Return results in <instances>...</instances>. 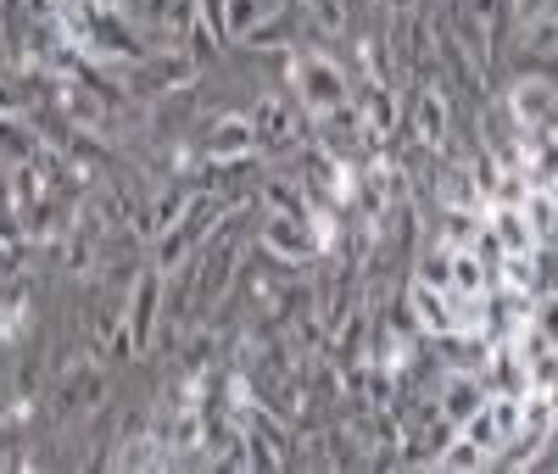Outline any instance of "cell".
<instances>
[{
	"label": "cell",
	"mask_w": 558,
	"mask_h": 474,
	"mask_svg": "<svg viewBox=\"0 0 558 474\" xmlns=\"http://www.w3.org/2000/svg\"><path fill=\"white\" fill-rule=\"evenodd\" d=\"M263 252L268 257H279V263H318L324 252H330V241L318 234V223H313V212L307 218H263Z\"/></svg>",
	"instance_id": "obj_6"
},
{
	"label": "cell",
	"mask_w": 558,
	"mask_h": 474,
	"mask_svg": "<svg viewBox=\"0 0 558 474\" xmlns=\"http://www.w3.org/2000/svg\"><path fill=\"white\" fill-rule=\"evenodd\" d=\"M45 157V134H34L28 118H0V162L17 168V162H34Z\"/></svg>",
	"instance_id": "obj_15"
},
{
	"label": "cell",
	"mask_w": 558,
	"mask_h": 474,
	"mask_svg": "<svg viewBox=\"0 0 558 474\" xmlns=\"http://www.w3.org/2000/svg\"><path fill=\"white\" fill-rule=\"evenodd\" d=\"M452 291L458 296H492V263H481L475 246L452 252Z\"/></svg>",
	"instance_id": "obj_19"
},
{
	"label": "cell",
	"mask_w": 558,
	"mask_h": 474,
	"mask_svg": "<svg viewBox=\"0 0 558 474\" xmlns=\"http://www.w3.org/2000/svg\"><path fill=\"white\" fill-rule=\"evenodd\" d=\"M223 218H229V196H218V190H196L191 207L179 212V223L162 234V241H151V268L184 274V268H191V257L223 229Z\"/></svg>",
	"instance_id": "obj_1"
},
{
	"label": "cell",
	"mask_w": 558,
	"mask_h": 474,
	"mask_svg": "<svg viewBox=\"0 0 558 474\" xmlns=\"http://www.w3.org/2000/svg\"><path fill=\"white\" fill-rule=\"evenodd\" d=\"M263 17H268V0H229V39L241 45Z\"/></svg>",
	"instance_id": "obj_26"
},
{
	"label": "cell",
	"mask_w": 558,
	"mask_h": 474,
	"mask_svg": "<svg viewBox=\"0 0 558 474\" xmlns=\"http://www.w3.org/2000/svg\"><path fill=\"white\" fill-rule=\"evenodd\" d=\"M413 279H425V284H436V291H452V252L436 241L425 257H418V274Z\"/></svg>",
	"instance_id": "obj_25"
},
{
	"label": "cell",
	"mask_w": 558,
	"mask_h": 474,
	"mask_svg": "<svg viewBox=\"0 0 558 474\" xmlns=\"http://www.w3.org/2000/svg\"><path fill=\"white\" fill-rule=\"evenodd\" d=\"M352 112H357V123H363V134H368V146H375V151L402 129V101L391 95V84H363V89H352Z\"/></svg>",
	"instance_id": "obj_10"
},
{
	"label": "cell",
	"mask_w": 558,
	"mask_h": 474,
	"mask_svg": "<svg viewBox=\"0 0 558 474\" xmlns=\"http://www.w3.org/2000/svg\"><path fill=\"white\" fill-rule=\"evenodd\" d=\"M162 302H168V274L146 263V274H134L129 302H123V336H129V352H134V357H146V352L157 347Z\"/></svg>",
	"instance_id": "obj_4"
},
{
	"label": "cell",
	"mask_w": 558,
	"mask_h": 474,
	"mask_svg": "<svg viewBox=\"0 0 558 474\" xmlns=\"http://www.w3.org/2000/svg\"><path fill=\"white\" fill-rule=\"evenodd\" d=\"M302 12H307V23H313L318 34H341V28L352 23L341 0H302Z\"/></svg>",
	"instance_id": "obj_27"
},
{
	"label": "cell",
	"mask_w": 558,
	"mask_h": 474,
	"mask_svg": "<svg viewBox=\"0 0 558 474\" xmlns=\"http://www.w3.org/2000/svg\"><path fill=\"white\" fill-rule=\"evenodd\" d=\"M101 397H107V374H101L96 363H78V368L62 374V386H57V402H51V408H57V418L68 424V418H78L84 408H96Z\"/></svg>",
	"instance_id": "obj_12"
},
{
	"label": "cell",
	"mask_w": 558,
	"mask_h": 474,
	"mask_svg": "<svg viewBox=\"0 0 558 474\" xmlns=\"http://www.w3.org/2000/svg\"><path fill=\"white\" fill-rule=\"evenodd\" d=\"M252 129H257V151H296L313 134L307 107L296 101V95H263V101L252 107Z\"/></svg>",
	"instance_id": "obj_5"
},
{
	"label": "cell",
	"mask_w": 558,
	"mask_h": 474,
	"mask_svg": "<svg viewBox=\"0 0 558 474\" xmlns=\"http://www.w3.org/2000/svg\"><path fill=\"white\" fill-rule=\"evenodd\" d=\"M525 51H531V57H542V62H553V57H558V12H547V17L525 23Z\"/></svg>",
	"instance_id": "obj_24"
},
{
	"label": "cell",
	"mask_w": 558,
	"mask_h": 474,
	"mask_svg": "<svg viewBox=\"0 0 558 474\" xmlns=\"http://www.w3.org/2000/svg\"><path fill=\"white\" fill-rule=\"evenodd\" d=\"M184 207H191V190L173 184V190H162L157 202H146L140 212H129V229L140 234V241H162V234L179 223V212H184Z\"/></svg>",
	"instance_id": "obj_13"
},
{
	"label": "cell",
	"mask_w": 558,
	"mask_h": 474,
	"mask_svg": "<svg viewBox=\"0 0 558 474\" xmlns=\"http://www.w3.org/2000/svg\"><path fill=\"white\" fill-rule=\"evenodd\" d=\"M430 469H447V474H470V469H492V452H486V447H475L470 436L458 430V436H452V441H447V447H441V452L430 458Z\"/></svg>",
	"instance_id": "obj_20"
},
{
	"label": "cell",
	"mask_w": 558,
	"mask_h": 474,
	"mask_svg": "<svg viewBox=\"0 0 558 474\" xmlns=\"http://www.w3.org/2000/svg\"><path fill=\"white\" fill-rule=\"evenodd\" d=\"M402 123L413 129V146L425 151H447V134H452V101L441 95V84H425L413 95V101L402 107Z\"/></svg>",
	"instance_id": "obj_7"
},
{
	"label": "cell",
	"mask_w": 558,
	"mask_h": 474,
	"mask_svg": "<svg viewBox=\"0 0 558 474\" xmlns=\"http://www.w3.org/2000/svg\"><path fill=\"white\" fill-rule=\"evenodd\" d=\"M263 207H268L274 218H307V212H313L302 179H279V173L263 179Z\"/></svg>",
	"instance_id": "obj_17"
},
{
	"label": "cell",
	"mask_w": 558,
	"mask_h": 474,
	"mask_svg": "<svg viewBox=\"0 0 558 474\" xmlns=\"http://www.w3.org/2000/svg\"><path fill=\"white\" fill-rule=\"evenodd\" d=\"M202 157H207V162L257 157V129H252V112H223V118H213V129H207V139H202Z\"/></svg>",
	"instance_id": "obj_11"
},
{
	"label": "cell",
	"mask_w": 558,
	"mask_h": 474,
	"mask_svg": "<svg viewBox=\"0 0 558 474\" xmlns=\"http://www.w3.org/2000/svg\"><path fill=\"white\" fill-rule=\"evenodd\" d=\"M241 257H246V246H241V234L229 229V218H223V229L191 257V302H196L202 313L218 307V302H229V291H235V274H241Z\"/></svg>",
	"instance_id": "obj_2"
},
{
	"label": "cell",
	"mask_w": 558,
	"mask_h": 474,
	"mask_svg": "<svg viewBox=\"0 0 558 474\" xmlns=\"http://www.w3.org/2000/svg\"><path fill=\"white\" fill-rule=\"evenodd\" d=\"M531 234H536V246L542 252H558V190H531V196L520 202Z\"/></svg>",
	"instance_id": "obj_16"
},
{
	"label": "cell",
	"mask_w": 558,
	"mask_h": 474,
	"mask_svg": "<svg viewBox=\"0 0 558 474\" xmlns=\"http://www.w3.org/2000/svg\"><path fill=\"white\" fill-rule=\"evenodd\" d=\"M463 17H470L492 45H497V28H502V17H508V0H463V7H458Z\"/></svg>",
	"instance_id": "obj_23"
},
{
	"label": "cell",
	"mask_w": 558,
	"mask_h": 474,
	"mask_svg": "<svg viewBox=\"0 0 558 474\" xmlns=\"http://www.w3.org/2000/svg\"><path fill=\"white\" fill-rule=\"evenodd\" d=\"M286 89L307 107V118H330V112L352 107V84H347L341 62H330L324 51H302L286 73Z\"/></svg>",
	"instance_id": "obj_3"
},
{
	"label": "cell",
	"mask_w": 558,
	"mask_h": 474,
	"mask_svg": "<svg viewBox=\"0 0 558 474\" xmlns=\"http://www.w3.org/2000/svg\"><path fill=\"white\" fill-rule=\"evenodd\" d=\"M486 397H492V386H486L481 368H452V374L441 379V391H436V413L463 430V424L486 408Z\"/></svg>",
	"instance_id": "obj_8"
},
{
	"label": "cell",
	"mask_w": 558,
	"mask_h": 474,
	"mask_svg": "<svg viewBox=\"0 0 558 474\" xmlns=\"http://www.w3.org/2000/svg\"><path fill=\"white\" fill-rule=\"evenodd\" d=\"M486 229V212H463V207H441V246L447 252H463L475 246V234Z\"/></svg>",
	"instance_id": "obj_21"
},
{
	"label": "cell",
	"mask_w": 558,
	"mask_h": 474,
	"mask_svg": "<svg viewBox=\"0 0 558 474\" xmlns=\"http://www.w3.org/2000/svg\"><path fill=\"white\" fill-rule=\"evenodd\" d=\"M402 296H408V307L418 318V336H430V341L458 336V302H452V291H436V284H425V279H408Z\"/></svg>",
	"instance_id": "obj_9"
},
{
	"label": "cell",
	"mask_w": 558,
	"mask_h": 474,
	"mask_svg": "<svg viewBox=\"0 0 558 474\" xmlns=\"http://www.w3.org/2000/svg\"><path fill=\"white\" fill-rule=\"evenodd\" d=\"M196 17L213 28L218 45H235V39H229V0H196Z\"/></svg>",
	"instance_id": "obj_28"
},
{
	"label": "cell",
	"mask_w": 558,
	"mask_h": 474,
	"mask_svg": "<svg viewBox=\"0 0 558 474\" xmlns=\"http://www.w3.org/2000/svg\"><path fill=\"white\" fill-rule=\"evenodd\" d=\"M12 329H17V307L0 296V341H12Z\"/></svg>",
	"instance_id": "obj_31"
},
{
	"label": "cell",
	"mask_w": 558,
	"mask_h": 474,
	"mask_svg": "<svg viewBox=\"0 0 558 474\" xmlns=\"http://www.w3.org/2000/svg\"><path fill=\"white\" fill-rule=\"evenodd\" d=\"M213 347H218L213 329H196V336L179 347V368L191 374V379H202V374H207V363H213Z\"/></svg>",
	"instance_id": "obj_22"
},
{
	"label": "cell",
	"mask_w": 558,
	"mask_h": 474,
	"mask_svg": "<svg viewBox=\"0 0 558 474\" xmlns=\"http://www.w3.org/2000/svg\"><path fill=\"white\" fill-rule=\"evenodd\" d=\"M0 118H28V95L0 78Z\"/></svg>",
	"instance_id": "obj_29"
},
{
	"label": "cell",
	"mask_w": 558,
	"mask_h": 474,
	"mask_svg": "<svg viewBox=\"0 0 558 474\" xmlns=\"http://www.w3.org/2000/svg\"><path fill=\"white\" fill-rule=\"evenodd\" d=\"M547 12H558V0H514V17H520V23H536V17H547Z\"/></svg>",
	"instance_id": "obj_30"
},
{
	"label": "cell",
	"mask_w": 558,
	"mask_h": 474,
	"mask_svg": "<svg viewBox=\"0 0 558 474\" xmlns=\"http://www.w3.org/2000/svg\"><path fill=\"white\" fill-rule=\"evenodd\" d=\"M486 229L502 241V252H536V234L520 207H486Z\"/></svg>",
	"instance_id": "obj_18"
},
{
	"label": "cell",
	"mask_w": 558,
	"mask_h": 474,
	"mask_svg": "<svg viewBox=\"0 0 558 474\" xmlns=\"http://www.w3.org/2000/svg\"><path fill=\"white\" fill-rule=\"evenodd\" d=\"M553 101H558V84L525 78V84L508 89V123H514V129H542L547 112H553Z\"/></svg>",
	"instance_id": "obj_14"
}]
</instances>
